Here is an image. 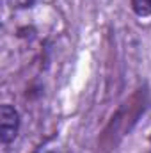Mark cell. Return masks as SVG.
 Masks as SVG:
<instances>
[{
    "instance_id": "obj_1",
    "label": "cell",
    "mask_w": 151,
    "mask_h": 153,
    "mask_svg": "<svg viewBox=\"0 0 151 153\" xmlns=\"http://www.w3.org/2000/svg\"><path fill=\"white\" fill-rule=\"evenodd\" d=\"M20 130V116L13 105H2L0 109V144L2 153H9L11 143L16 139Z\"/></svg>"
},
{
    "instance_id": "obj_2",
    "label": "cell",
    "mask_w": 151,
    "mask_h": 153,
    "mask_svg": "<svg viewBox=\"0 0 151 153\" xmlns=\"http://www.w3.org/2000/svg\"><path fill=\"white\" fill-rule=\"evenodd\" d=\"M32 153H71V152H70L68 144H66L62 139H59V137H50V139H46L44 143H41Z\"/></svg>"
},
{
    "instance_id": "obj_3",
    "label": "cell",
    "mask_w": 151,
    "mask_h": 153,
    "mask_svg": "<svg viewBox=\"0 0 151 153\" xmlns=\"http://www.w3.org/2000/svg\"><path fill=\"white\" fill-rule=\"evenodd\" d=\"M132 9L137 16H151V0H132Z\"/></svg>"
},
{
    "instance_id": "obj_4",
    "label": "cell",
    "mask_w": 151,
    "mask_h": 153,
    "mask_svg": "<svg viewBox=\"0 0 151 153\" xmlns=\"http://www.w3.org/2000/svg\"><path fill=\"white\" fill-rule=\"evenodd\" d=\"M7 4L13 9H29L36 4V0H7Z\"/></svg>"
}]
</instances>
